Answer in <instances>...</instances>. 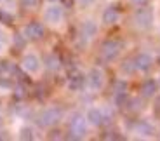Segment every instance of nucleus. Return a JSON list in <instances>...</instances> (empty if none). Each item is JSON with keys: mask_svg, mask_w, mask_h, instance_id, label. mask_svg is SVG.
Instances as JSON below:
<instances>
[{"mask_svg": "<svg viewBox=\"0 0 160 141\" xmlns=\"http://www.w3.org/2000/svg\"><path fill=\"white\" fill-rule=\"evenodd\" d=\"M87 118H85V115H82V113H75V115H72V118H70V124H68V129H70V138L72 139H84L85 134H87Z\"/></svg>", "mask_w": 160, "mask_h": 141, "instance_id": "obj_1", "label": "nucleus"}, {"mask_svg": "<svg viewBox=\"0 0 160 141\" xmlns=\"http://www.w3.org/2000/svg\"><path fill=\"white\" fill-rule=\"evenodd\" d=\"M64 18V9L58 2H49V5L44 9V21L49 26H58L63 23Z\"/></svg>", "mask_w": 160, "mask_h": 141, "instance_id": "obj_2", "label": "nucleus"}, {"mask_svg": "<svg viewBox=\"0 0 160 141\" xmlns=\"http://www.w3.org/2000/svg\"><path fill=\"white\" fill-rule=\"evenodd\" d=\"M63 118V110L58 106H49V108L42 110V113L38 115V124L42 127H54L56 124H59V120Z\"/></svg>", "mask_w": 160, "mask_h": 141, "instance_id": "obj_3", "label": "nucleus"}, {"mask_svg": "<svg viewBox=\"0 0 160 141\" xmlns=\"http://www.w3.org/2000/svg\"><path fill=\"white\" fill-rule=\"evenodd\" d=\"M104 82H106V75H104L103 68H99V66H92V68L87 72L85 84H87V87L91 89V91H94V93L101 91V89L104 87Z\"/></svg>", "mask_w": 160, "mask_h": 141, "instance_id": "obj_4", "label": "nucleus"}, {"mask_svg": "<svg viewBox=\"0 0 160 141\" xmlns=\"http://www.w3.org/2000/svg\"><path fill=\"white\" fill-rule=\"evenodd\" d=\"M42 68V59L35 53H26L21 59V70L28 75H37Z\"/></svg>", "mask_w": 160, "mask_h": 141, "instance_id": "obj_5", "label": "nucleus"}, {"mask_svg": "<svg viewBox=\"0 0 160 141\" xmlns=\"http://www.w3.org/2000/svg\"><path fill=\"white\" fill-rule=\"evenodd\" d=\"M134 24H136L139 30H148L153 24V12L150 11L146 5H144V7H139L134 12Z\"/></svg>", "mask_w": 160, "mask_h": 141, "instance_id": "obj_6", "label": "nucleus"}, {"mask_svg": "<svg viewBox=\"0 0 160 141\" xmlns=\"http://www.w3.org/2000/svg\"><path fill=\"white\" fill-rule=\"evenodd\" d=\"M120 51H122V44L117 40H106L103 42V45H101V56H103V59L106 61H113L118 58Z\"/></svg>", "mask_w": 160, "mask_h": 141, "instance_id": "obj_7", "label": "nucleus"}, {"mask_svg": "<svg viewBox=\"0 0 160 141\" xmlns=\"http://www.w3.org/2000/svg\"><path fill=\"white\" fill-rule=\"evenodd\" d=\"M85 118H87L89 125L92 127H99V125L104 124V110L99 108V106H91L85 112Z\"/></svg>", "mask_w": 160, "mask_h": 141, "instance_id": "obj_8", "label": "nucleus"}, {"mask_svg": "<svg viewBox=\"0 0 160 141\" xmlns=\"http://www.w3.org/2000/svg\"><path fill=\"white\" fill-rule=\"evenodd\" d=\"M44 24L38 23V21H33V23H28L23 28V35L30 40H40L44 37Z\"/></svg>", "mask_w": 160, "mask_h": 141, "instance_id": "obj_9", "label": "nucleus"}, {"mask_svg": "<svg viewBox=\"0 0 160 141\" xmlns=\"http://www.w3.org/2000/svg\"><path fill=\"white\" fill-rule=\"evenodd\" d=\"M80 35L85 40H92L98 35V23L94 19H85L84 23L80 24Z\"/></svg>", "mask_w": 160, "mask_h": 141, "instance_id": "obj_10", "label": "nucleus"}, {"mask_svg": "<svg viewBox=\"0 0 160 141\" xmlns=\"http://www.w3.org/2000/svg\"><path fill=\"white\" fill-rule=\"evenodd\" d=\"M134 65L138 72H148L153 66V56L150 53H139L134 58Z\"/></svg>", "mask_w": 160, "mask_h": 141, "instance_id": "obj_11", "label": "nucleus"}, {"mask_svg": "<svg viewBox=\"0 0 160 141\" xmlns=\"http://www.w3.org/2000/svg\"><path fill=\"white\" fill-rule=\"evenodd\" d=\"M118 19H120V12L117 7H106L103 11V14H101V21H103V24H106V26L117 24Z\"/></svg>", "mask_w": 160, "mask_h": 141, "instance_id": "obj_12", "label": "nucleus"}, {"mask_svg": "<svg viewBox=\"0 0 160 141\" xmlns=\"http://www.w3.org/2000/svg\"><path fill=\"white\" fill-rule=\"evenodd\" d=\"M157 91H158V84H157V80H153V78L144 80L143 85H141V96L143 98H153L157 94Z\"/></svg>", "mask_w": 160, "mask_h": 141, "instance_id": "obj_13", "label": "nucleus"}, {"mask_svg": "<svg viewBox=\"0 0 160 141\" xmlns=\"http://www.w3.org/2000/svg\"><path fill=\"white\" fill-rule=\"evenodd\" d=\"M136 133L141 134V136H152L155 133V127L150 120H139L136 124Z\"/></svg>", "mask_w": 160, "mask_h": 141, "instance_id": "obj_14", "label": "nucleus"}, {"mask_svg": "<svg viewBox=\"0 0 160 141\" xmlns=\"http://www.w3.org/2000/svg\"><path fill=\"white\" fill-rule=\"evenodd\" d=\"M84 84H85V77L78 75V73L70 77V80H68V87L72 89V91H80V89L84 87Z\"/></svg>", "mask_w": 160, "mask_h": 141, "instance_id": "obj_15", "label": "nucleus"}, {"mask_svg": "<svg viewBox=\"0 0 160 141\" xmlns=\"http://www.w3.org/2000/svg\"><path fill=\"white\" fill-rule=\"evenodd\" d=\"M59 65H61V61H59V58H58L56 54H49V56L45 58V68L51 70V72L59 70Z\"/></svg>", "mask_w": 160, "mask_h": 141, "instance_id": "obj_16", "label": "nucleus"}, {"mask_svg": "<svg viewBox=\"0 0 160 141\" xmlns=\"http://www.w3.org/2000/svg\"><path fill=\"white\" fill-rule=\"evenodd\" d=\"M19 138L21 139H33V138H35V131H33V127L24 125L23 129L19 131Z\"/></svg>", "mask_w": 160, "mask_h": 141, "instance_id": "obj_17", "label": "nucleus"}, {"mask_svg": "<svg viewBox=\"0 0 160 141\" xmlns=\"http://www.w3.org/2000/svg\"><path fill=\"white\" fill-rule=\"evenodd\" d=\"M122 72L127 73V75H131V73L138 72V70H136V65H134V59H132V61H125L124 65H122Z\"/></svg>", "mask_w": 160, "mask_h": 141, "instance_id": "obj_18", "label": "nucleus"}, {"mask_svg": "<svg viewBox=\"0 0 160 141\" xmlns=\"http://www.w3.org/2000/svg\"><path fill=\"white\" fill-rule=\"evenodd\" d=\"M37 4H38V0H21V5L24 9H33Z\"/></svg>", "mask_w": 160, "mask_h": 141, "instance_id": "obj_19", "label": "nucleus"}, {"mask_svg": "<svg viewBox=\"0 0 160 141\" xmlns=\"http://www.w3.org/2000/svg\"><path fill=\"white\" fill-rule=\"evenodd\" d=\"M94 2H96V0H77V4L80 5V7H91L92 4H94Z\"/></svg>", "mask_w": 160, "mask_h": 141, "instance_id": "obj_20", "label": "nucleus"}, {"mask_svg": "<svg viewBox=\"0 0 160 141\" xmlns=\"http://www.w3.org/2000/svg\"><path fill=\"white\" fill-rule=\"evenodd\" d=\"M24 38H26V37H24ZM24 38H23V35H14V44L19 45V47H23V45H24Z\"/></svg>", "mask_w": 160, "mask_h": 141, "instance_id": "obj_21", "label": "nucleus"}, {"mask_svg": "<svg viewBox=\"0 0 160 141\" xmlns=\"http://www.w3.org/2000/svg\"><path fill=\"white\" fill-rule=\"evenodd\" d=\"M0 87L2 89H11L12 84H11V80H7V78H0Z\"/></svg>", "mask_w": 160, "mask_h": 141, "instance_id": "obj_22", "label": "nucleus"}, {"mask_svg": "<svg viewBox=\"0 0 160 141\" xmlns=\"http://www.w3.org/2000/svg\"><path fill=\"white\" fill-rule=\"evenodd\" d=\"M131 2H132L134 5H136V7H144V5H146V4L150 2V0H131Z\"/></svg>", "mask_w": 160, "mask_h": 141, "instance_id": "obj_23", "label": "nucleus"}, {"mask_svg": "<svg viewBox=\"0 0 160 141\" xmlns=\"http://www.w3.org/2000/svg\"><path fill=\"white\" fill-rule=\"evenodd\" d=\"M5 40H7V35H5V32L2 28H0V44L4 45L5 44Z\"/></svg>", "mask_w": 160, "mask_h": 141, "instance_id": "obj_24", "label": "nucleus"}, {"mask_svg": "<svg viewBox=\"0 0 160 141\" xmlns=\"http://www.w3.org/2000/svg\"><path fill=\"white\" fill-rule=\"evenodd\" d=\"M0 19H2V21H9V19H11V16H9L5 11H0Z\"/></svg>", "mask_w": 160, "mask_h": 141, "instance_id": "obj_25", "label": "nucleus"}, {"mask_svg": "<svg viewBox=\"0 0 160 141\" xmlns=\"http://www.w3.org/2000/svg\"><path fill=\"white\" fill-rule=\"evenodd\" d=\"M155 80H157V84H158V87H160V73L157 75V78H155Z\"/></svg>", "mask_w": 160, "mask_h": 141, "instance_id": "obj_26", "label": "nucleus"}, {"mask_svg": "<svg viewBox=\"0 0 160 141\" xmlns=\"http://www.w3.org/2000/svg\"><path fill=\"white\" fill-rule=\"evenodd\" d=\"M2 124H4V120H2V117H0V127H2Z\"/></svg>", "mask_w": 160, "mask_h": 141, "instance_id": "obj_27", "label": "nucleus"}, {"mask_svg": "<svg viewBox=\"0 0 160 141\" xmlns=\"http://www.w3.org/2000/svg\"><path fill=\"white\" fill-rule=\"evenodd\" d=\"M2 47H4V45H2V44H0V53H2Z\"/></svg>", "mask_w": 160, "mask_h": 141, "instance_id": "obj_28", "label": "nucleus"}, {"mask_svg": "<svg viewBox=\"0 0 160 141\" xmlns=\"http://www.w3.org/2000/svg\"><path fill=\"white\" fill-rule=\"evenodd\" d=\"M49 2H58V0H49Z\"/></svg>", "mask_w": 160, "mask_h": 141, "instance_id": "obj_29", "label": "nucleus"}, {"mask_svg": "<svg viewBox=\"0 0 160 141\" xmlns=\"http://www.w3.org/2000/svg\"><path fill=\"white\" fill-rule=\"evenodd\" d=\"M0 2H2V0H0Z\"/></svg>", "mask_w": 160, "mask_h": 141, "instance_id": "obj_30", "label": "nucleus"}]
</instances>
